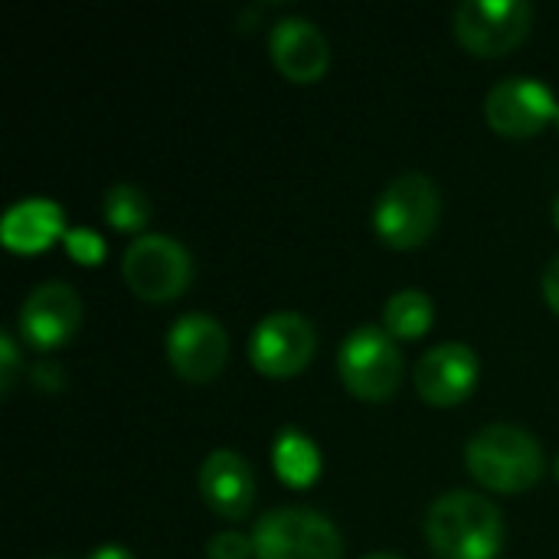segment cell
Wrapping results in <instances>:
<instances>
[{
	"instance_id": "cell-2",
	"label": "cell",
	"mask_w": 559,
	"mask_h": 559,
	"mask_svg": "<svg viewBox=\"0 0 559 559\" xmlns=\"http://www.w3.org/2000/svg\"><path fill=\"white\" fill-rule=\"evenodd\" d=\"M465 465L485 488L524 491L544 475V449L527 429L491 423L468 439Z\"/></svg>"
},
{
	"instance_id": "cell-22",
	"label": "cell",
	"mask_w": 559,
	"mask_h": 559,
	"mask_svg": "<svg viewBox=\"0 0 559 559\" xmlns=\"http://www.w3.org/2000/svg\"><path fill=\"white\" fill-rule=\"evenodd\" d=\"M544 298H547V305L559 314V255L547 265V272H544Z\"/></svg>"
},
{
	"instance_id": "cell-5",
	"label": "cell",
	"mask_w": 559,
	"mask_h": 559,
	"mask_svg": "<svg viewBox=\"0 0 559 559\" xmlns=\"http://www.w3.org/2000/svg\"><path fill=\"white\" fill-rule=\"evenodd\" d=\"M337 370L344 386L360 400H386L396 393L403 380V354L393 344V334L386 328H354L341 350H337Z\"/></svg>"
},
{
	"instance_id": "cell-17",
	"label": "cell",
	"mask_w": 559,
	"mask_h": 559,
	"mask_svg": "<svg viewBox=\"0 0 559 559\" xmlns=\"http://www.w3.org/2000/svg\"><path fill=\"white\" fill-rule=\"evenodd\" d=\"M275 468L288 485H308L318 478L321 455L308 436H301L298 429H285L275 442Z\"/></svg>"
},
{
	"instance_id": "cell-6",
	"label": "cell",
	"mask_w": 559,
	"mask_h": 559,
	"mask_svg": "<svg viewBox=\"0 0 559 559\" xmlns=\"http://www.w3.org/2000/svg\"><path fill=\"white\" fill-rule=\"evenodd\" d=\"M121 275L131 285L134 295L147 301H167L177 298L193 275V259L183 242L164 233L138 236L121 259Z\"/></svg>"
},
{
	"instance_id": "cell-11",
	"label": "cell",
	"mask_w": 559,
	"mask_h": 559,
	"mask_svg": "<svg viewBox=\"0 0 559 559\" xmlns=\"http://www.w3.org/2000/svg\"><path fill=\"white\" fill-rule=\"evenodd\" d=\"M79 321H82V298L66 282L36 285L20 308V334L39 350L69 341Z\"/></svg>"
},
{
	"instance_id": "cell-8",
	"label": "cell",
	"mask_w": 559,
	"mask_h": 559,
	"mask_svg": "<svg viewBox=\"0 0 559 559\" xmlns=\"http://www.w3.org/2000/svg\"><path fill=\"white\" fill-rule=\"evenodd\" d=\"M311 354H314V328L298 311L265 314L249 337V357L269 377L298 373L301 367H308Z\"/></svg>"
},
{
	"instance_id": "cell-25",
	"label": "cell",
	"mask_w": 559,
	"mask_h": 559,
	"mask_svg": "<svg viewBox=\"0 0 559 559\" xmlns=\"http://www.w3.org/2000/svg\"><path fill=\"white\" fill-rule=\"evenodd\" d=\"M360 559H403V557H396V554H367V557H360Z\"/></svg>"
},
{
	"instance_id": "cell-1",
	"label": "cell",
	"mask_w": 559,
	"mask_h": 559,
	"mask_svg": "<svg viewBox=\"0 0 559 559\" xmlns=\"http://www.w3.org/2000/svg\"><path fill=\"white\" fill-rule=\"evenodd\" d=\"M426 537L439 559H491L501 550L504 521L495 501L475 491H445L426 514Z\"/></svg>"
},
{
	"instance_id": "cell-9",
	"label": "cell",
	"mask_w": 559,
	"mask_h": 559,
	"mask_svg": "<svg viewBox=\"0 0 559 559\" xmlns=\"http://www.w3.org/2000/svg\"><path fill=\"white\" fill-rule=\"evenodd\" d=\"M226 354H229V337L223 324L203 311L180 314L167 334V357L183 380L203 383L216 377L226 364Z\"/></svg>"
},
{
	"instance_id": "cell-10",
	"label": "cell",
	"mask_w": 559,
	"mask_h": 559,
	"mask_svg": "<svg viewBox=\"0 0 559 559\" xmlns=\"http://www.w3.org/2000/svg\"><path fill=\"white\" fill-rule=\"evenodd\" d=\"M485 111H488V121L495 131L524 138V134L540 131L544 121L557 115V98L540 79L508 75L498 85H491Z\"/></svg>"
},
{
	"instance_id": "cell-12",
	"label": "cell",
	"mask_w": 559,
	"mask_h": 559,
	"mask_svg": "<svg viewBox=\"0 0 559 559\" xmlns=\"http://www.w3.org/2000/svg\"><path fill=\"white\" fill-rule=\"evenodd\" d=\"M475 380H478V354L459 341L436 344L432 350L419 357V367H416L419 396L439 406H452L465 400L475 390Z\"/></svg>"
},
{
	"instance_id": "cell-15",
	"label": "cell",
	"mask_w": 559,
	"mask_h": 559,
	"mask_svg": "<svg viewBox=\"0 0 559 559\" xmlns=\"http://www.w3.org/2000/svg\"><path fill=\"white\" fill-rule=\"evenodd\" d=\"M56 236H62V210L46 197L20 200L0 219V239L20 252H36L49 246Z\"/></svg>"
},
{
	"instance_id": "cell-28",
	"label": "cell",
	"mask_w": 559,
	"mask_h": 559,
	"mask_svg": "<svg viewBox=\"0 0 559 559\" xmlns=\"http://www.w3.org/2000/svg\"><path fill=\"white\" fill-rule=\"evenodd\" d=\"M554 118H557V124H559V105H557V115H554Z\"/></svg>"
},
{
	"instance_id": "cell-20",
	"label": "cell",
	"mask_w": 559,
	"mask_h": 559,
	"mask_svg": "<svg viewBox=\"0 0 559 559\" xmlns=\"http://www.w3.org/2000/svg\"><path fill=\"white\" fill-rule=\"evenodd\" d=\"M66 246H69V252H72L75 259H82V262H98V259L105 255V242H102V236H95L92 229H69V233H66Z\"/></svg>"
},
{
	"instance_id": "cell-27",
	"label": "cell",
	"mask_w": 559,
	"mask_h": 559,
	"mask_svg": "<svg viewBox=\"0 0 559 559\" xmlns=\"http://www.w3.org/2000/svg\"><path fill=\"white\" fill-rule=\"evenodd\" d=\"M554 472H557V478H559V455H557V462H554Z\"/></svg>"
},
{
	"instance_id": "cell-4",
	"label": "cell",
	"mask_w": 559,
	"mask_h": 559,
	"mask_svg": "<svg viewBox=\"0 0 559 559\" xmlns=\"http://www.w3.org/2000/svg\"><path fill=\"white\" fill-rule=\"evenodd\" d=\"M439 210H442V200H439V187L432 183V177L409 170L390 180L386 190L380 193L373 206V226L383 242L396 249H409L432 236L439 223Z\"/></svg>"
},
{
	"instance_id": "cell-21",
	"label": "cell",
	"mask_w": 559,
	"mask_h": 559,
	"mask_svg": "<svg viewBox=\"0 0 559 559\" xmlns=\"http://www.w3.org/2000/svg\"><path fill=\"white\" fill-rule=\"evenodd\" d=\"M16 373V347L10 334H0V390L7 393Z\"/></svg>"
},
{
	"instance_id": "cell-7",
	"label": "cell",
	"mask_w": 559,
	"mask_h": 559,
	"mask_svg": "<svg viewBox=\"0 0 559 559\" xmlns=\"http://www.w3.org/2000/svg\"><path fill=\"white\" fill-rule=\"evenodd\" d=\"M531 16L527 0H465L455 10V33L472 52L501 56L527 36Z\"/></svg>"
},
{
	"instance_id": "cell-13",
	"label": "cell",
	"mask_w": 559,
	"mask_h": 559,
	"mask_svg": "<svg viewBox=\"0 0 559 559\" xmlns=\"http://www.w3.org/2000/svg\"><path fill=\"white\" fill-rule=\"evenodd\" d=\"M269 49L275 66L295 82H314L324 75L331 49L321 26L308 16H282L272 26Z\"/></svg>"
},
{
	"instance_id": "cell-24",
	"label": "cell",
	"mask_w": 559,
	"mask_h": 559,
	"mask_svg": "<svg viewBox=\"0 0 559 559\" xmlns=\"http://www.w3.org/2000/svg\"><path fill=\"white\" fill-rule=\"evenodd\" d=\"M33 380L43 386V380H52V386H59L62 383V377H59V370H52L49 373V364H36V370H33Z\"/></svg>"
},
{
	"instance_id": "cell-23",
	"label": "cell",
	"mask_w": 559,
	"mask_h": 559,
	"mask_svg": "<svg viewBox=\"0 0 559 559\" xmlns=\"http://www.w3.org/2000/svg\"><path fill=\"white\" fill-rule=\"evenodd\" d=\"M85 559H134V554L128 547H121V544H102Z\"/></svg>"
},
{
	"instance_id": "cell-14",
	"label": "cell",
	"mask_w": 559,
	"mask_h": 559,
	"mask_svg": "<svg viewBox=\"0 0 559 559\" xmlns=\"http://www.w3.org/2000/svg\"><path fill=\"white\" fill-rule=\"evenodd\" d=\"M200 491H203V501L216 514L246 518L255 501L252 465L233 449H216L200 465Z\"/></svg>"
},
{
	"instance_id": "cell-18",
	"label": "cell",
	"mask_w": 559,
	"mask_h": 559,
	"mask_svg": "<svg viewBox=\"0 0 559 559\" xmlns=\"http://www.w3.org/2000/svg\"><path fill=\"white\" fill-rule=\"evenodd\" d=\"M105 216L118 229H141L151 219V200L134 183H111L105 193Z\"/></svg>"
},
{
	"instance_id": "cell-16",
	"label": "cell",
	"mask_w": 559,
	"mask_h": 559,
	"mask_svg": "<svg viewBox=\"0 0 559 559\" xmlns=\"http://www.w3.org/2000/svg\"><path fill=\"white\" fill-rule=\"evenodd\" d=\"M383 324L393 337H419L432 324V301L419 288H403L386 298Z\"/></svg>"
},
{
	"instance_id": "cell-19",
	"label": "cell",
	"mask_w": 559,
	"mask_h": 559,
	"mask_svg": "<svg viewBox=\"0 0 559 559\" xmlns=\"http://www.w3.org/2000/svg\"><path fill=\"white\" fill-rule=\"evenodd\" d=\"M252 554H255L252 540L242 537L239 531H219L206 544V557L210 559H249Z\"/></svg>"
},
{
	"instance_id": "cell-3",
	"label": "cell",
	"mask_w": 559,
	"mask_h": 559,
	"mask_svg": "<svg viewBox=\"0 0 559 559\" xmlns=\"http://www.w3.org/2000/svg\"><path fill=\"white\" fill-rule=\"evenodd\" d=\"M259 559H341V534L314 508H272L252 531Z\"/></svg>"
},
{
	"instance_id": "cell-26",
	"label": "cell",
	"mask_w": 559,
	"mask_h": 559,
	"mask_svg": "<svg viewBox=\"0 0 559 559\" xmlns=\"http://www.w3.org/2000/svg\"><path fill=\"white\" fill-rule=\"evenodd\" d=\"M554 223L559 226V197H557V203H554Z\"/></svg>"
}]
</instances>
